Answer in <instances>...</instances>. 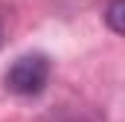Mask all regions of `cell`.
<instances>
[{"label":"cell","instance_id":"obj_3","mask_svg":"<svg viewBox=\"0 0 125 122\" xmlns=\"http://www.w3.org/2000/svg\"><path fill=\"white\" fill-rule=\"evenodd\" d=\"M0 44H3V32H0Z\"/></svg>","mask_w":125,"mask_h":122},{"label":"cell","instance_id":"obj_1","mask_svg":"<svg viewBox=\"0 0 125 122\" xmlns=\"http://www.w3.org/2000/svg\"><path fill=\"white\" fill-rule=\"evenodd\" d=\"M3 81L18 96H35L50 81V58L44 52H26V55L12 61V67L6 70Z\"/></svg>","mask_w":125,"mask_h":122},{"label":"cell","instance_id":"obj_2","mask_svg":"<svg viewBox=\"0 0 125 122\" xmlns=\"http://www.w3.org/2000/svg\"><path fill=\"white\" fill-rule=\"evenodd\" d=\"M122 12H125V3H122V0H111V6H108V12H105L108 26L116 32V35H122Z\"/></svg>","mask_w":125,"mask_h":122}]
</instances>
